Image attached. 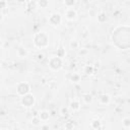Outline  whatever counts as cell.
Returning <instances> with one entry per match:
<instances>
[{"label": "cell", "mask_w": 130, "mask_h": 130, "mask_svg": "<svg viewBox=\"0 0 130 130\" xmlns=\"http://www.w3.org/2000/svg\"><path fill=\"white\" fill-rule=\"evenodd\" d=\"M69 108H70L72 111H78V110H80V103H79L78 101H76V100H73V101L70 103Z\"/></svg>", "instance_id": "cell-10"}, {"label": "cell", "mask_w": 130, "mask_h": 130, "mask_svg": "<svg viewBox=\"0 0 130 130\" xmlns=\"http://www.w3.org/2000/svg\"><path fill=\"white\" fill-rule=\"evenodd\" d=\"M110 100H111V98H110V95L107 94V93H103V94H101V95L99 96V101H100V103L103 104V105H108V104L110 103Z\"/></svg>", "instance_id": "cell-8"}, {"label": "cell", "mask_w": 130, "mask_h": 130, "mask_svg": "<svg viewBox=\"0 0 130 130\" xmlns=\"http://www.w3.org/2000/svg\"><path fill=\"white\" fill-rule=\"evenodd\" d=\"M37 59H38L39 61H42V60L44 59V54H42V53H39V54L37 55Z\"/></svg>", "instance_id": "cell-26"}, {"label": "cell", "mask_w": 130, "mask_h": 130, "mask_svg": "<svg viewBox=\"0 0 130 130\" xmlns=\"http://www.w3.org/2000/svg\"><path fill=\"white\" fill-rule=\"evenodd\" d=\"M2 45H3V43H2V41H1V39H0V48L2 47Z\"/></svg>", "instance_id": "cell-31"}, {"label": "cell", "mask_w": 130, "mask_h": 130, "mask_svg": "<svg viewBox=\"0 0 130 130\" xmlns=\"http://www.w3.org/2000/svg\"><path fill=\"white\" fill-rule=\"evenodd\" d=\"M37 5L41 6V8H46L49 5V1H47V0H40V1L37 2Z\"/></svg>", "instance_id": "cell-17"}, {"label": "cell", "mask_w": 130, "mask_h": 130, "mask_svg": "<svg viewBox=\"0 0 130 130\" xmlns=\"http://www.w3.org/2000/svg\"><path fill=\"white\" fill-rule=\"evenodd\" d=\"M122 125H123L125 128H129V127H130V118H129V117H125V118L122 120Z\"/></svg>", "instance_id": "cell-19"}, {"label": "cell", "mask_w": 130, "mask_h": 130, "mask_svg": "<svg viewBox=\"0 0 130 130\" xmlns=\"http://www.w3.org/2000/svg\"><path fill=\"white\" fill-rule=\"evenodd\" d=\"M65 16H66V18L68 20H74L76 18V16H77V12L72 7L71 8H67V10L65 12Z\"/></svg>", "instance_id": "cell-7"}, {"label": "cell", "mask_w": 130, "mask_h": 130, "mask_svg": "<svg viewBox=\"0 0 130 130\" xmlns=\"http://www.w3.org/2000/svg\"><path fill=\"white\" fill-rule=\"evenodd\" d=\"M27 54H28V52H27V50H26L24 47H19V48L17 49V55H18L19 57L24 58V57L27 56Z\"/></svg>", "instance_id": "cell-11"}, {"label": "cell", "mask_w": 130, "mask_h": 130, "mask_svg": "<svg viewBox=\"0 0 130 130\" xmlns=\"http://www.w3.org/2000/svg\"><path fill=\"white\" fill-rule=\"evenodd\" d=\"M0 71H1V65H0Z\"/></svg>", "instance_id": "cell-32"}, {"label": "cell", "mask_w": 130, "mask_h": 130, "mask_svg": "<svg viewBox=\"0 0 130 130\" xmlns=\"http://www.w3.org/2000/svg\"><path fill=\"white\" fill-rule=\"evenodd\" d=\"M34 44L38 48H45L49 44V36L45 31H39L34 37Z\"/></svg>", "instance_id": "cell-2"}, {"label": "cell", "mask_w": 130, "mask_h": 130, "mask_svg": "<svg viewBox=\"0 0 130 130\" xmlns=\"http://www.w3.org/2000/svg\"><path fill=\"white\" fill-rule=\"evenodd\" d=\"M101 126H102V123H101V121H100V120L94 119V120H92V121H91V128H92V129L98 130V129H100V128H101Z\"/></svg>", "instance_id": "cell-13"}, {"label": "cell", "mask_w": 130, "mask_h": 130, "mask_svg": "<svg viewBox=\"0 0 130 130\" xmlns=\"http://www.w3.org/2000/svg\"><path fill=\"white\" fill-rule=\"evenodd\" d=\"M70 80H71L72 82H78V81L80 80V75H79L78 73H73V74L71 75V77H70Z\"/></svg>", "instance_id": "cell-18"}, {"label": "cell", "mask_w": 130, "mask_h": 130, "mask_svg": "<svg viewBox=\"0 0 130 130\" xmlns=\"http://www.w3.org/2000/svg\"><path fill=\"white\" fill-rule=\"evenodd\" d=\"M29 90H30V86L28 84V82L26 81H21L17 84V87H16V91L19 95L23 96L27 93H29Z\"/></svg>", "instance_id": "cell-4"}, {"label": "cell", "mask_w": 130, "mask_h": 130, "mask_svg": "<svg viewBox=\"0 0 130 130\" xmlns=\"http://www.w3.org/2000/svg\"><path fill=\"white\" fill-rule=\"evenodd\" d=\"M93 70H94V68L91 65H86L84 67V73L87 74V75H91L93 73Z\"/></svg>", "instance_id": "cell-15"}, {"label": "cell", "mask_w": 130, "mask_h": 130, "mask_svg": "<svg viewBox=\"0 0 130 130\" xmlns=\"http://www.w3.org/2000/svg\"><path fill=\"white\" fill-rule=\"evenodd\" d=\"M31 124L32 125H35V126H39L40 124H41V119L37 116V117H34L32 119H31Z\"/></svg>", "instance_id": "cell-21"}, {"label": "cell", "mask_w": 130, "mask_h": 130, "mask_svg": "<svg viewBox=\"0 0 130 130\" xmlns=\"http://www.w3.org/2000/svg\"><path fill=\"white\" fill-rule=\"evenodd\" d=\"M64 4H65L68 8H71V7L75 4V1H74V0H65V1H64Z\"/></svg>", "instance_id": "cell-22"}, {"label": "cell", "mask_w": 130, "mask_h": 130, "mask_svg": "<svg viewBox=\"0 0 130 130\" xmlns=\"http://www.w3.org/2000/svg\"><path fill=\"white\" fill-rule=\"evenodd\" d=\"M130 26L129 25H120L115 28L112 35L114 44L120 49H128L130 46Z\"/></svg>", "instance_id": "cell-1"}, {"label": "cell", "mask_w": 130, "mask_h": 130, "mask_svg": "<svg viewBox=\"0 0 130 130\" xmlns=\"http://www.w3.org/2000/svg\"><path fill=\"white\" fill-rule=\"evenodd\" d=\"M61 113H62V115H63V116H67V114H68V111H67V109H64V108H62V109H61Z\"/></svg>", "instance_id": "cell-27"}, {"label": "cell", "mask_w": 130, "mask_h": 130, "mask_svg": "<svg viewBox=\"0 0 130 130\" xmlns=\"http://www.w3.org/2000/svg\"><path fill=\"white\" fill-rule=\"evenodd\" d=\"M64 127H65L66 130H73V128H74V123H73L72 121H67V122H65Z\"/></svg>", "instance_id": "cell-16"}, {"label": "cell", "mask_w": 130, "mask_h": 130, "mask_svg": "<svg viewBox=\"0 0 130 130\" xmlns=\"http://www.w3.org/2000/svg\"><path fill=\"white\" fill-rule=\"evenodd\" d=\"M49 22L54 25V26H57L59 25L61 22H62V16L60 13L58 12H52L49 16Z\"/></svg>", "instance_id": "cell-6"}, {"label": "cell", "mask_w": 130, "mask_h": 130, "mask_svg": "<svg viewBox=\"0 0 130 130\" xmlns=\"http://www.w3.org/2000/svg\"><path fill=\"white\" fill-rule=\"evenodd\" d=\"M78 47H79V44H78L77 41L73 40V41L70 42V48L71 49H78Z\"/></svg>", "instance_id": "cell-23"}, {"label": "cell", "mask_w": 130, "mask_h": 130, "mask_svg": "<svg viewBox=\"0 0 130 130\" xmlns=\"http://www.w3.org/2000/svg\"><path fill=\"white\" fill-rule=\"evenodd\" d=\"M107 19H108V17H107V14H106L105 12H100V13L98 14V21H99V22H101V23L106 22Z\"/></svg>", "instance_id": "cell-12"}, {"label": "cell", "mask_w": 130, "mask_h": 130, "mask_svg": "<svg viewBox=\"0 0 130 130\" xmlns=\"http://www.w3.org/2000/svg\"><path fill=\"white\" fill-rule=\"evenodd\" d=\"M48 65H49V67H50L52 70L57 71V70H60V69L62 68V66H63V60H62V58H60V57L53 56V57L50 58V60H49V62H48Z\"/></svg>", "instance_id": "cell-3"}, {"label": "cell", "mask_w": 130, "mask_h": 130, "mask_svg": "<svg viewBox=\"0 0 130 130\" xmlns=\"http://www.w3.org/2000/svg\"><path fill=\"white\" fill-rule=\"evenodd\" d=\"M36 6H37V2H35V1H28L26 8H28V9H30V10H34V9L36 8Z\"/></svg>", "instance_id": "cell-20"}, {"label": "cell", "mask_w": 130, "mask_h": 130, "mask_svg": "<svg viewBox=\"0 0 130 130\" xmlns=\"http://www.w3.org/2000/svg\"><path fill=\"white\" fill-rule=\"evenodd\" d=\"M7 2L6 1H0V8H4L6 6Z\"/></svg>", "instance_id": "cell-28"}, {"label": "cell", "mask_w": 130, "mask_h": 130, "mask_svg": "<svg viewBox=\"0 0 130 130\" xmlns=\"http://www.w3.org/2000/svg\"><path fill=\"white\" fill-rule=\"evenodd\" d=\"M38 117L41 119V121H48L49 118H50V113L48 111H46V110H43V111H41L39 113Z\"/></svg>", "instance_id": "cell-9"}, {"label": "cell", "mask_w": 130, "mask_h": 130, "mask_svg": "<svg viewBox=\"0 0 130 130\" xmlns=\"http://www.w3.org/2000/svg\"><path fill=\"white\" fill-rule=\"evenodd\" d=\"M21 105L23 107H26V108H29V107H32L35 105V102H36V99H35V95L32 93H27L25 95H23L21 98Z\"/></svg>", "instance_id": "cell-5"}, {"label": "cell", "mask_w": 130, "mask_h": 130, "mask_svg": "<svg viewBox=\"0 0 130 130\" xmlns=\"http://www.w3.org/2000/svg\"><path fill=\"white\" fill-rule=\"evenodd\" d=\"M84 53H86V51H85V50H83V51H80V54H84Z\"/></svg>", "instance_id": "cell-30"}, {"label": "cell", "mask_w": 130, "mask_h": 130, "mask_svg": "<svg viewBox=\"0 0 130 130\" xmlns=\"http://www.w3.org/2000/svg\"><path fill=\"white\" fill-rule=\"evenodd\" d=\"M2 19H3V15L2 13H0V21H2Z\"/></svg>", "instance_id": "cell-29"}, {"label": "cell", "mask_w": 130, "mask_h": 130, "mask_svg": "<svg viewBox=\"0 0 130 130\" xmlns=\"http://www.w3.org/2000/svg\"><path fill=\"white\" fill-rule=\"evenodd\" d=\"M41 130H50V126L48 124H44L41 126Z\"/></svg>", "instance_id": "cell-25"}, {"label": "cell", "mask_w": 130, "mask_h": 130, "mask_svg": "<svg viewBox=\"0 0 130 130\" xmlns=\"http://www.w3.org/2000/svg\"><path fill=\"white\" fill-rule=\"evenodd\" d=\"M82 101H83L85 104H89V103H91V101H92V96H91V94H89V93H87V92L83 93V94H82Z\"/></svg>", "instance_id": "cell-14"}, {"label": "cell", "mask_w": 130, "mask_h": 130, "mask_svg": "<svg viewBox=\"0 0 130 130\" xmlns=\"http://www.w3.org/2000/svg\"><path fill=\"white\" fill-rule=\"evenodd\" d=\"M57 57H60V58H62V57H64L65 56V50L64 49H58V51H57V55H56Z\"/></svg>", "instance_id": "cell-24"}]
</instances>
